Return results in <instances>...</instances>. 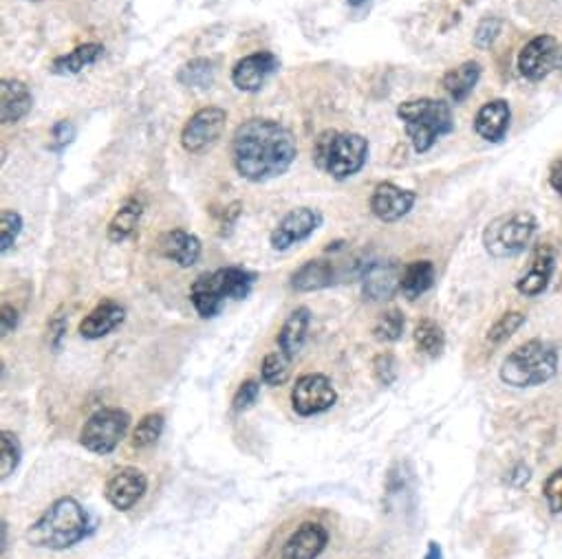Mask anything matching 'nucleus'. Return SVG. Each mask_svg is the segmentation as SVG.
Masks as SVG:
<instances>
[{
    "label": "nucleus",
    "mask_w": 562,
    "mask_h": 559,
    "mask_svg": "<svg viewBox=\"0 0 562 559\" xmlns=\"http://www.w3.org/2000/svg\"><path fill=\"white\" fill-rule=\"evenodd\" d=\"M298 157L291 130L274 119L252 117L236 128L232 139L234 168L243 179L265 183L283 177Z\"/></svg>",
    "instance_id": "obj_1"
},
{
    "label": "nucleus",
    "mask_w": 562,
    "mask_h": 559,
    "mask_svg": "<svg viewBox=\"0 0 562 559\" xmlns=\"http://www.w3.org/2000/svg\"><path fill=\"white\" fill-rule=\"evenodd\" d=\"M89 526V513L82 504L71 496H64L29 526L27 542L36 548H49V551H67L89 535Z\"/></svg>",
    "instance_id": "obj_2"
},
{
    "label": "nucleus",
    "mask_w": 562,
    "mask_h": 559,
    "mask_svg": "<svg viewBox=\"0 0 562 559\" xmlns=\"http://www.w3.org/2000/svg\"><path fill=\"white\" fill-rule=\"evenodd\" d=\"M397 117L404 124L406 137L419 155H424L441 137L455 130V117H452L450 104L443 100H432V97H417V100L402 102L397 106Z\"/></svg>",
    "instance_id": "obj_3"
},
{
    "label": "nucleus",
    "mask_w": 562,
    "mask_h": 559,
    "mask_svg": "<svg viewBox=\"0 0 562 559\" xmlns=\"http://www.w3.org/2000/svg\"><path fill=\"white\" fill-rule=\"evenodd\" d=\"M256 282V273L243 267H225L212 273H201L190 287V302L194 309L210 320L221 313L223 304L228 300H245L252 293Z\"/></svg>",
    "instance_id": "obj_4"
},
{
    "label": "nucleus",
    "mask_w": 562,
    "mask_h": 559,
    "mask_svg": "<svg viewBox=\"0 0 562 559\" xmlns=\"http://www.w3.org/2000/svg\"><path fill=\"white\" fill-rule=\"evenodd\" d=\"M558 372V350L543 339H529L505 357L499 377L505 386L536 388L551 381Z\"/></svg>",
    "instance_id": "obj_5"
},
{
    "label": "nucleus",
    "mask_w": 562,
    "mask_h": 559,
    "mask_svg": "<svg viewBox=\"0 0 562 559\" xmlns=\"http://www.w3.org/2000/svg\"><path fill=\"white\" fill-rule=\"evenodd\" d=\"M369 159V139L358 133H338L324 130L316 139L313 161L335 181H347L355 177Z\"/></svg>",
    "instance_id": "obj_6"
},
{
    "label": "nucleus",
    "mask_w": 562,
    "mask_h": 559,
    "mask_svg": "<svg viewBox=\"0 0 562 559\" xmlns=\"http://www.w3.org/2000/svg\"><path fill=\"white\" fill-rule=\"evenodd\" d=\"M538 221L529 212H510L496 216L483 229V247L494 258L521 256L536 236Z\"/></svg>",
    "instance_id": "obj_7"
},
{
    "label": "nucleus",
    "mask_w": 562,
    "mask_h": 559,
    "mask_svg": "<svg viewBox=\"0 0 562 559\" xmlns=\"http://www.w3.org/2000/svg\"><path fill=\"white\" fill-rule=\"evenodd\" d=\"M131 427V414L122 408H102L89 416L80 432V445L86 452L106 456L113 454Z\"/></svg>",
    "instance_id": "obj_8"
},
{
    "label": "nucleus",
    "mask_w": 562,
    "mask_h": 559,
    "mask_svg": "<svg viewBox=\"0 0 562 559\" xmlns=\"http://www.w3.org/2000/svg\"><path fill=\"white\" fill-rule=\"evenodd\" d=\"M228 126V113L223 108L205 106L194 113L181 130V146L190 155H203L219 141Z\"/></svg>",
    "instance_id": "obj_9"
},
{
    "label": "nucleus",
    "mask_w": 562,
    "mask_h": 559,
    "mask_svg": "<svg viewBox=\"0 0 562 559\" xmlns=\"http://www.w3.org/2000/svg\"><path fill=\"white\" fill-rule=\"evenodd\" d=\"M338 403V392L327 375L320 372H307L296 379L291 388V408L298 416H316L331 410Z\"/></svg>",
    "instance_id": "obj_10"
},
{
    "label": "nucleus",
    "mask_w": 562,
    "mask_h": 559,
    "mask_svg": "<svg viewBox=\"0 0 562 559\" xmlns=\"http://www.w3.org/2000/svg\"><path fill=\"white\" fill-rule=\"evenodd\" d=\"M562 62L560 42L549 36H536L518 53V71L529 82L545 80L551 71H556Z\"/></svg>",
    "instance_id": "obj_11"
},
{
    "label": "nucleus",
    "mask_w": 562,
    "mask_h": 559,
    "mask_svg": "<svg viewBox=\"0 0 562 559\" xmlns=\"http://www.w3.org/2000/svg\"><path fill=\"white\" fill-rule=\"evenodd\" d=\"M324 216L313 210V207H296L283 216L272 236H269V245H272L274 251H287L298 243H305L313 234L318 232L322 227Z\"/></svg>",
    "instance_id": "obj_12"
},
{
    "label": "nucleus",
    "mask_w": 562,
    "mask_h": 559,
    "mask_svg": "<svg viewBox=\"0 0 562 559\" xmlns=\"http://www.w3.org/2000/svg\"><path fill=\"white\" fill-rule=\"evenodd\" d=\"M148 478L137 467H120L108 476L104 485V498L117 511H131L146 496Z\"/></svg>",
    "instance_id": "obj_13"
},
{
    "label": "nucleus",
    "mask_w": 562,
    "mask_h": 559,
    "mask_svg": "<svg viewBox=\"0 0 562 559\" xmlns=\"http://www.w3.org/2000/svg\"><path fill=\"white\" fill-rule=\"evenodd\" d=\"M280 69V60L272 51H256L234 64L232 84L243 93H258Z\"/></svg>",
    "instance_id": "obj_14"
},
{
    "label": "nucleus",
    "mask_w": 562,
    "mask_h": 559,
    "mask_svg": "<svg viewBox=\"0 0 562 559\" xmlns=\"http://www.w3.org/2000/svg\"><path fill=\"white\" fill-rule=\"evenodd\" d=\"M417 203L413 190H404L395 183H380L371 196V212L382 223H397L410 214Z\"/></svg>",
    "instance_id": "obj_15"
},
{
    "label": "nucleus",
    "mask_w": 562,
    "mask_h": 559,
    "mask_svg": "<svg viewBox=\"0 0 562 559\" xmlns=\"http://www.w3.org/2000/svg\"><path fill=\"white\" fill-rule=\"evenodd\" d=\"M402 273L404 269L395 260H377L366 267L362 276L364 298L371 302L391 300L393 295L402 289Z\"/></svg>",
    "instance_id": "obj_16"
},
{
    "label": "nucleus",
    "mask_w": 562,
    "mask_h": 559,
    "mask_svg": "<svg viewBox=\"0 0 562 559\" xmlns=\"http://www.w3.org/2000/svg\"><path fill=\"white\" fill-rule=\"evenodd\" d=\"M329 544V533L320 522H302L289 535L280 559H318Z\"/></svg>",
    "instance_id": "obj_17"
},
{
    "label": "nucleus",
    "mask_w": 562,
    "mask_h": 559,
    "mask_svg": "<svg viewBox=\"0 0 562 559\" xmlns=\"http://www.w3.org/2000/svg\"><path fill=\"white\" fill-rule=\"evenodd\" d=\"M554 271H556V251L549 245H538L534 251L532 265H529V269L516 282V291L525 295V298H536V295L545 293Z\"/></svg>",
    "instance_id": "obj_18"
},
{
    "label": "nucleus",
    "mask_w": 562,
    "mask_h": 559,
    "mask_svg": "<svg viewBox=\"0 0 562 559\" xmlns=\"http://www.w3.org/2000/svg\"><path fill=\"white\" fill-rule=\"evenodd\" d=\"M338 280V267H335L333 260L327 258H316L307 260L305 265L298 267L291 273V289L298 293H313L329 289Z\"/></svg>",
    "instance_id": "obj_19"
},
{
    "label": "nucleus",
    "mask_w": 562,
    "mask_h": 559,
    "mask_svg": "<svg viewBox=\"0 0 562 559\" xmlns=\"http://www.w3.org/2000/svg\"><path fill=\"white\" fill-rule=\"evenodd\" d=\"M510 119V104L505 100H492L479 108L477 117H474V130H477V135L488 141V144H501L507 130H510Z\"/></svg>",
    "instance_id": "obj_20"
},
{
    "label": "nucleus",
    "mask_w": 562,
    "mask_h": 559,
    "mask_svg": "<svg viewBox=\"0 0 562 559\" xmlns=\"http://www.w3.org/2000/svg\"><path fill=\"white\" fill-rule=\"evenodd\" d=\"M126 320V309L120 302L104 300L80 322V335L84 339H102L108 333H113L117 326H122Z\"/></svg>",
    "instance_id": "obj_21"
},
{
    "label": "nucleus",
    "mask_w": 562,
    "mask_h": 559,
    "mask_svg": "<svg viewBox=\"0 0 562 559\" xmlns=\"http://www.w3.org/2000/svg\"><path fill=\"white\" fill-rule=\"evenodd\" d=\"M159 254L188 269L197 265V260L201 258V240L194 234L183 232V229H172L159 238Z\"/></svg>",
    "instance_id": "obj_22"
},
{
    "label": "nucleus",
    "mask_w": 562,
    "mask_h": 559,
    "mask_svg": "<svg viewBox=\"0 0 562 559\" xmlns=\"http://www.w3.org/2000/svg\"><path fill=\"white\" fill-rule=\"evenodd\" d=\"M34 106L29 86L20 80L0 82V119L3 124H18Z\"/></svg>",
    "instance_id": "obj_23"
},
{
    "label": "nucleus",
    "mask_w": 562,
    "mask_h": 559,
    "mask_svg": "<svg viewBox=\"0 0 562 559\" xmlns=\"http://www.w3.org/2000/svg\"><path fill=\"white\" fill-rule=\"evenodd\" d=\"M481 64L477 60H468L459 64V67L450 69L446 75L441 78V86L443 91L448 93V97L455 104L466 102L468 97L472 95V91L477 89V84L481 80Z\"/></svg>",
    "instance_id": "obj_24"
},
{
    "label": "nucleus",
    "mask_w": 562,
    "mask_h": 559,
    "mask_svg": "<svg viewBox=\"0 0 562 559\" xmlns=\"http://www.w3.org/2000/svg\"><path fill=\"white\" fill-rule=\"evenodd\" d=\"M309 324H311V311L307 306H298L296 311H291L289 317L285 320L283 328L278 333V350L285 357L294 359L302 346L307 342V333H309Z\"/></svg>",
    "instance_id": "obj_25"
},
{
    "label": "nucleus",
    "mask_w": 562,
    "mask_h": 559,
    "mask_svg": "<svg viewBox=\"0 0 562 559\" xmlns=\"http://www.w3.org/2000/svg\"><path fill=\"white\" fill-rule=\"evenodd\" d=\"M104 47L100 42H86V45L75 47L67 56H60L53 60L51 64V73L56 75H78L84 69H89L91 64H95L97 60L102 58Z\"/></svg>",
    "instance_id": "obj_26"
},
{
    "label": "nucleus",
    "mask_w": 562,
    "mask_h": 559,
    "mask_svg": "<svg viewBox=\"0 0 562 559\" xmlns=\"http://www.w3.org/2000/svg\"><path fill=\"white\" fill-rule=\"evenodd\" d=\"M435 265H432L430 260H415L410 262V265L404 267L402 273V291L404 298L408 300H417L424 295L426 291L432 289V284H435Z\"/></svg>",
    "instance_id": "obj_27"
},
{
    "label": "nucleus",
    "mask_w": 562,
    "mask_h": 559,
    "mask_svg": "<svg viewBox=\"0 0 562 559\" xmlns=\"http://www.w3.org/2000/svg\"><path fill=\"white\" fill-rule=\"evenodd\" d=\"M142 214H144V205L142 203H139L137 199L126 201L120 207V210L115 212V216L111 218V223H108V229H106L108 240H111V243H115V245L124 243V240L137 229L139 218H142Z\"/></svg>",
    "instance_id": "obj_28"
},
{
    "label": "nucleus",
    "mask_w": 562,
    "mask_h": 559,
    "mask_svg": "<svg viewBox=\"0 0 562 559\" xmlns=\"http://www.w3.org/2000/svg\"><path fill=\"white\" fill-rule=\"evenodd\" d=\"M177 80L183 86H190V89H210L214 82V64L212 60L194 58L179 69Z\"/></svg>",
    "instance_id": "obj_29"
},
{
    "label": "nucleus",
    "mask_w": 562,
    "mask_h": 559,
    "mask_svg": "<svg viewBox=\"0 0 562 559\" xmlns=\"http://www.w3.org/2000/svg\"><path fill=\"white\" fill-rule=\"evenodd\" d=\"M415 344L421 353L428 357H439L446 348V333L443 328L432 320H421L415 326Z\"/></svg>",
    "instance_id": "obj_30"
},
{
    "label": "nucleus",
    "mask_w": 562,
    "mask_h": 559,
    "mask_svg": "<svg viewBox=\"0 0 562 559\" xmlns=\"http://www.w3.org/2000/svg\"><path fill=\"white\" fill-rule=\"evenodd\" d=\"M164 427H166V419L161 412L144 414L142 419H139L135 430H133V438H131L133 447L135 449H146L150 445H155L161 438V434H164Z\"/></svg>",
    "instance_id": "obj_31"
},
{
    "label": "nucleus",
    "mask_w": 562,
    "mask_h": 559,
    "mask_svg": "<svg viewBox=\"0 0 562 559\" xmlns=\"http://www.w3.org/2000/svg\"><path fill=\"white\" fill-rule=\"evenodd\" d=\"M23 460V445L18 436L9 430L0 432V478L7 480L18 469Z\"/></svg>",
    "instance_id": "obj_32"
},
{
    "label": "nucleus",
    "mask_w": 562,
    "mask_h": 559,
    "mask_svg": "<svg viewBox=\"0 0 562 559\" xmlns=\"http://www.w3.org/2000/svg\"><path fill=\"white\" fill-rule=\"evenodd\" d=\"M404 328H406V320H404V313L391 309L380 315V320L375 322L373 326V335L375 339H380V342H399L404 335Z\"/></svg>",
    "instance_id": "obj_33"
},
{
    "label": "nucleus",
    "mask_w": 562,
    "mask_h": 559,
    "mask_svg": "<svg viewBox=\"0 0 562 559\" xmlns=\"http://www.w3.org/2000/svg\"><path fill=\"white\" fill-rule=\"evenodd\" d=\"M523 324H525V315L521 311H507L488 328L485 339H488V344L499 346L507 342V339H510Z\"/></svg>",
    "instance_id": "obj_34"
},
{
    "label": "nucleus",
    "mask_w": 562,
    "mask_h": 559,
    "mask_svg": "<svg viewBox=\"0 0 562 559\" xmlns=\"http://www.w3.org/2000/svg\"><path fill=\"white\" fill-rule=\"evenodd\" d=\"M289 364H291V359L280 353V350L265 355L263 364H261V377L267 386H285L289 379V372H291Z\"/></svg>",
    "instance_id": "obj_35"
},
{
    "label": "nucleus",
    "mask_w": 562,
    "mask_h": 559,
    "mask_svg": "<svg viewBox=\"0 0 562 559\" xmlns=\"http://www.w3.org/2000/svg\"><path fill=\"white\" fill-rule=\"evenodd\" d=\"M23 216L14 210L0 212V251L7 254L9 249L16 245V240L23 232Z\"/></svg>",
    "instance_id": "obj_36"
},
{
    "label": "nucleus",
    "mask_w": 562,
    "mask_h": 559,
    "mask_svg": "<svg viewBox=\"0 0 562 559\" xmlns=\"http://www.w3.org/2000/svg\"><path fill=\"white\" fill-rule=\"evenodd\" d=\"M501 29H503V20L501 18H496V16H485L477 31H474V45H477L479 49H488L494 45V40L499 38L501 34Z\"/></svg>",
    "instance_id": "obj_37"
},
{
    "label": "nucleus",
    "mask_w": 562,
    "mask_h": 559,
    "mask_svg": "<svg viewBox=\"0 0 562 559\" xmlns=\"http://www.w3.org/2000/svg\"><path fill=\"white\" fill-rule=\"evenodd\" d=\"M258 394H261V383H258L256 379L243 381L241 386H239V390H236V394H234L232 408H234L236 412L250 410L252 405L258 401Z\"/></svg>",
    "instance_id": "obj_38"
},
{
    "label": "nucleus",
    "mask_w": 562,
    "mask_h": 559,
    "mask_svg": "<svg viewBox=\"0 0 562 559\" xmlns=\"http://www.w3.org/2000/svg\"><path fill=\"white\" fill-rule=\"evenodd\" d=\"M543 496L551 513H562V469H556L543 485Z\"/></svg>",
    "instance_id": "obj_39"
},
{
    "label": "nucleus",
    "mask_w": 562,
    "mask_h": 559,
    "mask_svg": "<svg viewBox=\"0 0 562 559\" xmlns=\"http://www.w3.org/2000/svg\"><path fill=\"white\" fill-rule=\"evenodd\" d=\"M373 375L382 386H391L397 379V361L391 353H382L373 359Z\"/></svg>",
    "instance_id": "obj_40"
},
{
    "label": "nucleus",
    "mask_w": 562,
    "mask_h": 559,
    "mask_svg": "<svg viewBox=\"0 0 562 559\" xmlns=\"http://www.w3.org/2000/svg\"><path fill=\"white\" fill-rule=\"evenodd\" d=\"M73 139H75V126L69 122V119H60V122H56V126L51 128L49 150L62 152L64 148L73 144Z\"/></svg>",
    "instance_id": "obj_41"
},
{
    "label": "nucleus",
    "mask_w": 562,
    "mask_h": 559,
    "mask_svg": "<svg viewBox=\"0 0 562 559\" xmlns=\"http://www.w3.org/2000/svg\"><path fill=\"white\" fill-rule=\"evenodd\" d=\"M64 309H58L56 313H53V317H51V322H49V344L53 346V348H60V344H62V337H64V333H67V317H64V313H62Z\"/></svg>",
    "instance_id": "obj_42"
},
{
    "label": "nucleus",
    "mask_w": 562,
    "mask_h": 559,
    "mask_svg": "<svg viewBox=\"0 0 562 559\" xmlns=\"http://www.w3.org/2000/svg\"><path fill=\"white\" fill-rule=\"evenodd\" d=\"M18 320H20V315H18L14 306L3 304V311H0V335H3V337L12 335L16 331Z\"/></svg>",
    "instance_id": "obj_43"
},
{
    "label": "nucleus",
    "mask_w": 562,
    "mask_h": 559,
    "mask_svg": "<svg viewBox=\"0 0 562 559\" xmlns=\"http://www.w3.org/2000/svg\"><path fill=\"white\" fill-rule=\"evenodd\" d=\"M549 183L558 194H562V159L554 163V168L549 172Z\"/></svg>",
    "instance_id": "obj_44"
},
{
    "label": "nucleus",
    "mask_w": 562,
    "mask_h": 559,
    "mask_svg": "<svg viewBox=\"0 0 562 559\" xmlns=\"http://www.w3.org/2000/svg\"><path fill=\"white\" fill-rule=\"evenodd\" d=\"M424 559H443V551L437 542H430L428 544V551L424 555Z\"/></svg>",
    "instance_id": "obj_45"
},
{
    "label": "nucleus",
    "mask_w": 562,
    "mask_h": 559,
    "mask_svg": "<svg viewBox=\"0 0 562 559\" xmlns=\"http://www.w3.org/2000/svg\"><path fill=\"white\" fill-rule=\"evenodd\" d=\"M351 9H362V7H369L371 0H347Z\"/></svg>",
    "instance_id": "obj_46"
}]
</instances>
